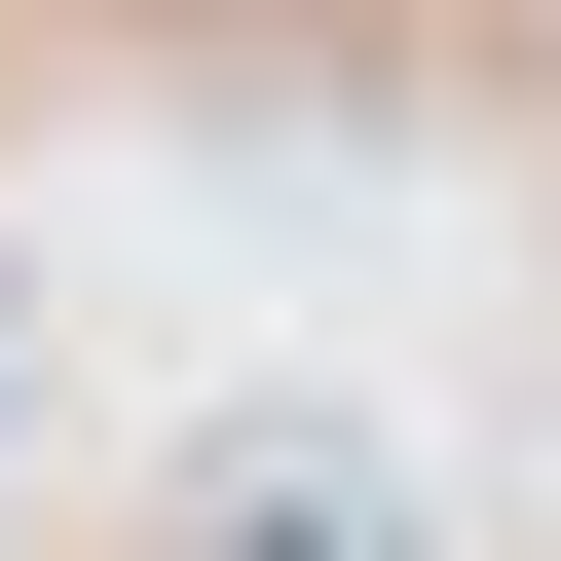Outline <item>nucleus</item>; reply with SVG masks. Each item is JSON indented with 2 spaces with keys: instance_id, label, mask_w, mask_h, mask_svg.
<instances>
[{
  "instance_id": "nucleus-2",
  "label": "nucleus",
  "mask_w": 561,
  "mask_h": 561,
  "mask_svg": "<svg viewBox=\"0 0 561 561\" xmlns=\"http://www.w3.org/2000/svg\"><path fill=\"white\" fill-rule=\"evenodd\" d=\"M0 412H38V300H0Z\"/></svg>"
},
{
  "instance_id": "nucleus-1",
  "label": "nucleus",
  "mask_w": 561,
  "mask_h": 561,
  "mask_svg": "<svg viewBox=\"0 0 561 561\" xmlns=\"http://www.w3.org/2000/svg\"><path fill=\"white\" fill-rule=\"evenodd\" d=\"M150 561H449V524H412V486H375V449H337V412H225V449H187V524H150Z\"/></svg>"
}]
</instances>
